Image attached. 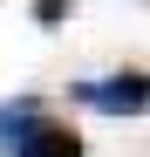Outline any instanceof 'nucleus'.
I'll return each mask as SVG.
<instances>
[{"mask_svg": "<svg viewBox=\"0 0 150 157\" xmlns=\"http://www.w3.org/2000/svg\"><path fill=\"white\" fill-rule=\"evenodd\" d=\"M68 96L82 109H103V116H143L150 109V75L143 68H116V75H96V82H75Z\"/></svg>", "mask_w": 150, "mask_h": 157, "instance_id": "f257e3e1", "label": "nucleus"}, {"mask_svg": "<svg viewBox=\"0 0 150 157\" xmlns=\"http://www.w3.org/2000/svg\"><path fill=\"white\" fill-rule=\"evenodd\" d=\"M7 157H82V137L41 109V116H34V123L14 137V150H7Z\"/></svg>", "mask_w": 150, "mask_h": 157, "instance_id": "f03ea898", "label": "nucleus"}, {"mask_svg": "<svg viewBox=\"0 0 150 157\" xmlns=\"http://www.w3.org/2000/svg\"><path fill=\"white\" fill-rule=\"evenodd\" d=\"M41 116V96H14V102H0V150H14V137Z\"/></svg>", "mask_w": 150, "mask_h": 157, "instance_id": "7ed1b4c3", "label": "nucleus"}, {"mask_svg": "<svg viewBox=\"0 0 150 157\" xmlns=\"http://www.w3.org/2000/svg\"><path fill=\"white\" fill-rule=\"evenodd\" d=\"M62 14H68V0H34V21H41V28H55Z\"/></svg>", "mask_w": 150, "mask_h": 157, "instance_id": "20e7f679", "label": "nucleus"}]
</instances>
